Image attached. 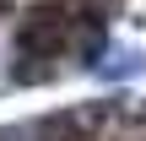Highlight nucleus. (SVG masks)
I'll list each match as a JSON object with an SVG mask.
<instances>
[{
	"label": "nucleus",
	"instance_id": "nucleus-1",
	"mask_svg": "<svg viewBox=\"0 0 146 141\" xmlns=\"http://www.w3.org/2000/svg\"><path fill=\"white\" fill-rule=\"evenodd\" d=\"M76 11L65 0H33L11 22V87H54L70 76V38H76Z\"/></svg>",
	"mask_w": 146,
	"mask_h": 141
}]
</instances>
